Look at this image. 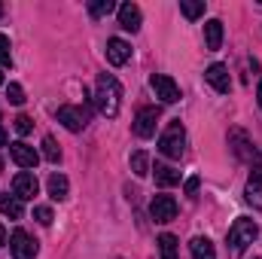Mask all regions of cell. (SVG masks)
<instances>
[{"label": "cell", "mask_w": 262, "mask_h": 259, "mask_svg": "<svg viewBox=\"0 0 262 259\" xmlns=\"http://www.w3.org/2000/svg\"><path fill=\"white\" fill-rule=\"evenodd\" d=\"M92 101H95V107H98L101 116L116 119L119 110H122V85H119V79H116L113 73H101L98 82H95V95H92Z\"/></svg>", "instance_id": "6da1fadb"}, {"label": "cell", "mask_w": 262, "mask_h": 259, "mask_svg": "<svg viewBox=\"0 0 262 259\" xmlns=\"http://www.w3.org/2000/svg\"><path fill=\"white\" fill-rule=\"evenodd\" d=\"M159 153L168 156V159H180L186 153V128L180 125V119H174L165 128V134L159 137Z\"/></svg>", "instance_id": "7a4b0ae2"}, {"label": "cell", "mask_w": 262, "mask_h": 259, "mask_svg": "<svg viewBox=\"0 0 262 259\" xmlns=\"http://www.w3.org/2000/svg\"><path fill=\"white\" fill-rule=\"evenodd\" d=\"M256 235H259V226L253 220H247V217H238L232 223V229H229V247L232 250H244L247 244L256 241Z\"/></svg>", "instance_id": "3957f363"}, {"label": "cell", "mask_w": 262, "mask_h": 259, "mask_svg": "<svg viewBox=\"0 0 262 259\" xmlns=\"http://www.w3.org/2000/svg\"><path fill=\"white\" fill-rule=\"evenodd\" d=\"M149 85H152L156 98H162L165 104H177V101H180V85H177L168 73H152V76H149Z\"/></svg>", "instance_id": "277c9868"}, {"label": "cell", "mask_w": 262, "mask_h": 259, "mask_svg": "<svg viewBox=\"0 0 262 259\" xmlns=\"http://www.w3.org/2000/svg\"><path fill=\"white\" fill-rule=\"evenodd\" d=\"M37 250H40L37 241H34L25 229H15V232L9 235V253H12L15 259H34Z\"/></svg>", "instance_id": "5b68a950"}, {"label": "cell", "mask_w": 262, "mask_h": 259, "mask_svg": "<svg viewBox=\"0 0 262 259\" xmlns=\"http://www.w3.org/2000/svg\"><path fill=\"white\" fill-rule=\"evenodd\" d=\"M229 146H232V153H235L238 159L250 162L253 168H256V165H262V159H259V153H256V146L247 140V134H244V131H232V134H229Z\"/></svg>", "instance_id": "8992f818"}, {"label": "cell", "mask_w": 262, "mask_h": 259, "mask_svg": "<svg viewBox=\"0 0 262 259\" xmlns=\"http://www.w3.org/2000/svg\"><path fill=\"white\" fill-rule=\"evenodd\" d=\"M55 119L64 125L67 131H82L85 128V122H89V113L82 110V107H73V104H64V107H58V113H55Z\"/></svg>", "instance_id": "52a82bcc"}, {"label": "cell", "mask_w": 262, "mask_h": 259, "mask_svg": "<svg viewBox=\"0 0 262 259\" xmlns=\"http://www.w3.org/2000/svg\"><path fill=\"white\" fill-rule=\"evenodd\" d=\"M156 125H159V110L156 107H140L137 116H134V134L146 140V137L156 134Z\"/></svg>", "instance_id": "ba28073f"}, {"label": "cell", "mask_w": 262, "mask_h": 259, "mask_svg": "<svg viewBox=\"0 0 262 259\" xmlns=\"http://www.w3.org/2000/svg\"><path fill=\"white\" fill-rule=\"evenodd\" d=\"M9 153H12V162H15L18 168H25V171L37 168V162H40V153H37L34 146H28L25 140H15V143H9Z\"/></svg>", "instance_id": "9c48e42d"}, {"label": "cell", "mask_w": 262, "mask_h": 259, "mask_svg": "<svg viewBox=\"0 0 262 259\" xmlns=\"http://www.w3.org/2000/svg\"><path fill=\"white\" fill-rule=\"evenodd\" d=\"M149 217H152L156 223H171V220L177 217V201H174L171 195H156L152 204H149Z\"/></svg>", "instance_id": "30bf717a"}, {"label": "cell", "mask_w": 262, "mask_h": 259, "mask_svg": "<svg viewBox=\"0 0 262 259\" xmlns=\"http://www.w3.org/2000/svg\"><path fill=\"white\" fill-rule=\"evenodd\" d=\"M37 192H40V183H37V177H34L31 171L15 174V180H12V195H18L21 201H34Z\"/></svg>", "instance_id": "8fae6325"}, {"label": "cell", "mask_w": 262, "mask_h": 259, "mask_svg": "<svg viewBox=\"0 0 262 259\" xmlns=\"http://www.w3.org/2000/svg\"><path fill=\"white\" fill-rule=\"evenodd\" d=\"M204 79L213 85V92H220V95H229L232 92V76H229V67L226 64H210L204 70Z\"/></svg>", "instance_id": "7c38bea8"}, {"label": "cell", "mask_w": 262, "mask_h": 259, "mask_svg": "<svg viewBox=\"0 0 262 259\" xmlns=\"http://www.w3.org/2000/svg\"><path fill=\"white\" fill-rule=\"evenodd\" d=\"M131 58V46L125 40H119V37H113V40H107V61L113 67H122L125 61Z\"/></svg>", "instance_id": "4fadbf2b"}, {"label": "cell", "mask_w": 262, "mask_h": 259, "mask_svg": "<svg viewBox=\"0 0 262 259\" xmlns=\"http://www.w3.org/2000/svg\"><path fill=\"white\" fill-rule=\"evenodd\" d=\"M140 21H143V15H140V6L137 3H122L119 6V25L125 28V31H140Z\"/></svg>", "instance_id": "5bb4252c"}, {"label": "cell", "mask_w": 262, "mask_h": 259, "mask_svg": "<svg viewBox=\"0 0 262 259\" xmlns=\"http://www.w3.org/2000/svg\"><path fill=\"white\" fill-rule=\"evenodd\" d=\"M204 43H207L210 52H216V49L223 46V21H220V18L204 21Z\"/></svg>", "instance_id": "9a60e30c"}, {"label": "cell", "mask_w": 262, "mask_h": 259, "mask_svg": "<svg viewBox=\"0 0 262 259\" xmlns=\"http://www.w3.org/2000/svg\"><path fill=\"white\" fill-rule=\"evenodd\" d=\"M0 213L9 217V220H21V213H25L21 198L18 195H9V192H0Z\"/></svg>", "instance_id": "2e32d148"}, {"label": "cell", "mask_w": 262, "mask_h": 259, "mask_svg": "<svg viewBox=\"0 0 262 259\" xmlns=\"http://www.w3.org/2000/svg\"><path fill=\"white\" fill-rule=\"evenodd\" d=\"M152 171H156V183H159L162 189H171V186L180 183V171L171 168V165H156Z\"/></svg>", "instance_id": "e0dca14e"}, {"label": "cell", "mask_w": 262, "mask_h": 259, "mask_svg": "<svg viewBox=\"0 0 262 259\" xmlns=\"http://www.w3.org/2000/svg\"><path fill=\"white\" fill-rule=\"evenodd\" d=\"M46 189H49V195H52L55 201H64V198H67V189H70V183H67L64 174H49V183H46Z\"/></svg>", "instance_id": "ac0fdd59"}, {"label": "cell", "mask_w": 262, "mask_h": 259, "mask_svg": "<svg viewBox=\"0 0 262 259\" xmlns=\"http://www.w3.org/2000/svg\"><path fill=\"white\" fill-rule=\"evenodd\" d=\"M189 250H192V259H216V250H213V244L207 241V238H192V244H189Z\"/></svg>", "instance_id": "d6986e66"}, {"label": "cell", "mask_w": 262, "mask_h": 259, "mask_svg": "<svg viewBox=\"0 0 262 259\" xmlns=\"http://www.w3.org/2000/svg\"><path fill=\"white\" fill-rule=\"evenodd\" d=\"M131 171H134V177H146L152 168H149V156L143 153V149H137V153H131Z\"/></svg>", "instance_id": "ffe728a7"}, {"label": "cell", "mask_w": 262, "mask_h": 259, "mask_svg": "<svg viewBox=\"0 0 262 259\" xmlns=\"http://www.w3.org/2000/svg\"><path fill=\"white\" fill-rule=\"evenodd\" d=\"M159 253H162V259H177V238L174 235H159Z\"/></svg>", "instance_id": "44dd1931"}, {"label": "cell", "mask_w": 262, "mask_h": 259, "mask_svg": "<svg viewBox=\"0 0 262 259\" xmlns=\"http://www.w3.org/2000/svg\"><path fill=\"white\" fill-rule=\"evenodd\" d=\"M43 159H46V162H52V165H58V162H61V149H58V143H55V137H52V134H46V137H43Z\"/></svg>", "instance_id": "7402d4cb"}, {"label": "cell", "mask_w": 262, "mask_h": 259, "mask_svg": "<svg viewBox=\"0 0 262 259\" xmlns=\"http://www.w3.org/2000/svg\"><path fill=\"white\" fill-rule=\"evenodd\" d=\"M180 12H183L189 21H195V18L204 15V3H201V0H180Z\"/></svg>", "instance_id": "603a6c76"}, {"label": "cell", "mask_w": 262, "mask_h": 259, "mask_svg": "<svg viewBox=\"0 0 262 259\" xmlns=\"http://www.w3.org/2000/svg\"><path fill=\"white\" fill-rule=\"evenodd\" d=\"M113 9H116L113 0H95V3H89V15H92V18H104V15H110Z\"/></svg>", "instance_id": "cb8c5ba5"}, {"label": "cell", "mask_w": 262, "mask_h": 259, "mask_svg": "<svg viewBox=\"0 0 262 259\" xmlns=\"http://www.w3.org/2000/svg\"><path fill=\"white\" fill-rule=\"evenodd\" d=\"M6 98H9V104L18 107V104H25V89H21L18 82H9V85H6Z\"/></svg>", "instance_id": "d4e9b609"}, {"label": "cell", "mask_w": 262, "mask_h": 259, "mask_svg": "<svg viewBox=\"0 0 262 259\" xmlns=\"http://www.w3.org/2000/svg\"><path fill=\"white\" fill-rule=\"evenodd\" d=\"M34 220L40 223V226H52V207H46V204H40V207H34Z\"/></svg>", "instance_id": "484cf974"}, {"label": "cell", "mask_w": 262, "mask_h": 259, "mask_svg": "<svg viewBox=\"0 0 262 259\" xmlns=\"http://www.w3.org/2000/svg\"><path fill=\"white\" fill-rule=\"evenodd\" d=\"M0 67H12V55H9V40H6V34H0Z\"/></svg>", "instance_id": "4316f807"}, {"label": "cell", "mask_w": 262, "mask_h": 259, "mask_svg": "<svg viewBox=\"0 0 262 259\" xmlns=\"http://www.w3.org/2000/svg\"><path fill=\"white\" fill-rule=\"evenodd\" d=\"M12 125H15V131H18L21 137H25V134H31V128H34L31 116H25V113H21V116H15V122H12Z\"/></svg>", "instance_id": "83f0119b"}, {"label": "cell", "mask_w": 262, "mask_h": 259, "mask_svg": "<svg viewBox=\"0 0 262 259\" xmlns=\"http://www.w3.org/2000/svg\"><path fill=\"white\" fill-rule=\"evenodd\" d=\"M186 192H189V195L198 192V177H189V180H186Z\"/></svg>", "instance_id": "f1b7e54d"}, {"label": "cell", "mask_w": 262, "mask_h": 259, "mask_svg": "<svg viewBox=\"0 0 262 259\" xmlns=\"http://www.w3.org/2000/svg\"><path fill=\"white\" fill-rule=\"evenodd\" d=\"M6 140H9V137H6V128H3V119H0V146H6Z\"/></svg>", "instance_id": "f546056e"}, {"label": "cell", "mask_w": 262, "mask_h": 259, "mask_svg": "<svg viewBox=\"0 0 262 259\" xmlns=\"http://www.w3.org/2000/svg\"><path fill=\"white\" fill-rule=\"evenodd\" d=\"M6 244V229H3V223H0V247Z\"/></svg>", "instance_id": "4dcf8cb0"}, {"label": "cell", "mask_w": 262, "mask_h": 259, "mask_svg": "<svg viewBox=\"0 0 262 259\" xmlns=\"http://www.w3.org/2000/svg\"><path fill=\"white\" fill-rule=\"evenodd\" d=\"M256 98H259V107H262V79H259V89H256Z\"/></svg>", "instance_id": "1f68e13d"}, {"label": "cell", "mask_w": 262, "mask_h": 259, "mask_svg": "<svg viewBox=\"0 0 262 259\" xmlns=\"http://www.w3.org/2000/svg\"><path fill=\"white\" fill-rule=\"evenodd\" d=\"M0 85H3V67H0Z\"/></svg>", "instance_id": "d6a6232c"}, {"label": "cell", "mask_w": 262, "mask_h": 259, "mask_svg": "<svg viewBox=\"0 0 262 259\" xmlns=\"http://www.w3.org/2000/svg\"><path fill=\"white\" fill-rule=\"evenodd\" d=\"M0 171H3V159H0Z\"/></svg>", "instance_id": "836d02e7"}, {"label": "cell", "mask_w": 262, "mask_h": 259, "mask_svg": "<svg viewBox=\"0 0 262 259\" xmlns=\"http://www.w3.org/2000/svg\"><path fill=\"white\" fill-rule=\"evenodd\" d=\"M0 15H3V6H0Z\"/></svg>", "instance_id": "e575fe53"}, {"label": "cell", "mask_w": 262, "mask_h": 259, "mask_svg": "<svg viewBox=\"0 0 262 259\" xmlns=\"http://www.w3.org/2000/svg\"><path fill=\"white\" fill-rule=\"evenodd\" d=\"M256 259H259V256H256Z\"/></svg>", "instance_id": "d590c367"}]
</instances>
